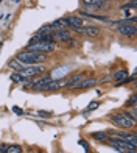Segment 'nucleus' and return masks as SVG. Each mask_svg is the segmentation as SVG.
Segmentation results:
<instances>
[{
	"instance_id": "1",
	"label": "nucleus",
	"mask_w": 137,
	"mask_h": 153,
	"mask_svg": "<svg viewBox=\"0 0 137 153\" xmlns=\"http://www.w3.org/2000/svg\"><path fill=\"white\" fill-rule=\"evenodd\" d=\"M47 59V55L44 53H34V52H22L17 55V61L22 62L24 66H33V64H39Z\"/></svg>"
},
{
	"instance_id": "2",
	"label": "nucleus",
	"mask_w": 137,
	"mask_h": 153,
	"mask_svg": "<svg viewBox=\"0 0 137 153\" xmlns=\"http://www.w3.org/2000/svg\"><path fill=\"white\" fill-rule=\"evenodd\" d=\"M111 120L115 125H119L120 128H123V130H131V128L136 127V120L131 117L129 113H119V114L112 116Z\"/></svg>"
},
{
	"instance_id": "3",
	"label": "nucleus",
	"mask_w": 137,
	"mask_h": 153,
	"mask_svg": "<svg viewBox=\"0 0 137 153\" xmlns=\"http://www.w3.org/2000/svg\"><path fill=\"white\" fill-rule=\"evenodd\" d=\"M55 50V42H49V41H39L28 45V52H34V53H50Z\"/></svg>"
},
{
	"instance_id": "4",
	"label": "nucleus",
	"mask_w": 137,
	"mask_h": 153,
	"mask_svg": "<svg viewBox=\"0 0 137 153\" xmlns=\"http://www.w3.org/2000/svg\"><path fill=\"white\" fill-rule=\"evenodd\" d=\"M45 72V67L41 66V64H33V66H25L22 71H20V74H22L24 76H27V78H33V76L36 75H41Z\"/></svg>"
},
{
	"instance_id": "5",
	"label": "nucleus",
	"mask_w": 137,
	"mask_h": 153,
	"mask_svg": "<svg viewBox=\"0 0 137 153\" xmlns=\"http://www.w3.org/2000/svg\"><path fill=\"white\" fill-rule=\"evenodd\" d=\"M52 38H53V41H58V42H68L72 39V33L67 28L66 30H56V33L52 34Z\"/></svg>"
},
{
	"instance_id": "6",
	"label": "nucleus",
	"mask_w": 137,
	"mask_h": 153,
	"mask_svg": "<svg viewBox=\"0 0 137 153\" xmlns=\"http://www.w3.org/2000/svg\"><path fill=\"white\" fill-rule=\"evenodd\" d=\"M53 81V78L52 76H44V78H41L39 81H36V83H33V89H36V91H47L49 89V85Z\"/></svg>"
},
{
	"instance_id": "7",
	"label": "nucleus",
	"mask_w": 137,
	"mask_h": 153,
	"mask_svg": "<svg viewBox=\"0 0 137 153\" xmlns=\"http://www.w3.org/2000/svg\"><path fill=\"white\" fill-rule=\"evenodd\" d=\"M80 33H83L86 34V36H91V38H97L98 34H100V28L98 27H95V25H87V27H81L80 30H77Z\"/></svg>"
},
{
	"instance_id": "8",
	"label": "nucleus",
	"mask_w": 137,
	"mask_h": 153,
	"mask_svg": "<svg viewBox=\"0 0 137 153\" xmlns=\"http://www.w3.org/2000/svg\"><path fill=\"white\" fill-rule=\"evenodd\" d=\"M67 24L68 27H70L72 30H80L81 27H84V22H83V19L81 17H77V16H72V17H67Z\"/></svg>"
},
{
	"instance_id": "9",
	"label": "nucleus",
	"mask_w": 137,
	"mask_h": 153,
	"mask_svg": "<svg viewBox=\"0 0 137 153\" xmlns=\"http://www.w3.org/2000/svg\"><path fill=\"white\" fill-rule=\"evenodd\" d=\"M84 80V75L83 74H80V75H75V76H72L70 80H67V85H66V88L67 89H78V86H80V83Z\"/></svg>"
},
{
	"instance_id": "10",
	"label": "nucleus",
	"mask_w": 137,
	"mask_h": 153,
	"mask_svg": "<svg viewBox=\"0 0 137 153\" xmlns=\"http://www.w3.org/2000/svg\"><path fill=\"white\" fill-rule=\"evenodd\" d=\"M66 85H67V80H66V78L53 80L50 85H49V89H47V91H58V89H64Z\"/></svg>"
},
{
	"instance_id": "11",
	"label": "nucleus",
	"mask_w": 137,
	"mask_h": 153,
	"mask_svg": "<svg viewBox=\"0 0 137 153\" xmlns=\"http://www.w3.org/2000/svg\"><path fill=\"white\" fill-rule=\"evenodd\" d=\"M11 80L16 81V83H24L25 88H27V86H33V83H30V78L24 76L20 72H14V74H13V75H11Z\"/></svg>"
},
{
	"instance_id": "12",
	"label": "nucleus",
	"mask_w": 137,
	"mask_h": 153,
	"mask_svg": "<svg viewBox=\"0 0 137 153\" xmlns=\"http://www.w3.org/2000/svg\"><path fill=\"white\" fill-rule=\"evenodd\" d=\"M52 28L53 30H66L67 28V27H68V24H67V19H56V20H55V22H52Z\"/></svg>"
},
{
	"instance_id": "13",
	"label": "nucleus",
	"mask_w": 137,
	"mask_h": 153,
	"mask_svg": "<svg viewBox=\"0 0 137 153\" xmlns=\"http://www.w3.org/2000/svg\"><path fill=\"white\" fill-rule=\"evenodd\" d=\"M83 3H84L86 6H89V8H94V10L101 8V6L105 5V2H103V0H83Z\"/></svg>"
},
{
	"instance_id": "14",
	"label": "nucleus",
	"mask_w": 137,
	"mask_h": 153,
	"mask_svg": "<svg viewBox=\"0 0 137 153\" xmlns=\"http://www.w3.org/2000/svg\"><path fill=\"white\" fill-rule=\"evenodd\" d=\"M97 85V78H84L83 81L80 83L78 89H86V88H92Z\"/></svg>"
},
{
	"instance_id": "15",
	"label": "nucleus",
	"mask_w": 137,
	"mask_h": 153,
	"mask_svg": "<svg viewBox=\"0 0 137 153\" xmlns=\"http://www.w3.org/2000/svg\"><path fill=\"white\" fill-rule=\"evenodd\" d=\"M126 76H129L126 71H119L117 74H114V81H117V83H119V81H122V80H125Z\"/></svg>"
},
{
	"instance_id": "16",
	"label": "nucleus",
	"mask_w": 137,
	"mask_h": 153,
	"mask_svg": "<svg viewBox=\"0 0 137 153\" xmlns=\"http://www.w3.org/2000/svg\"><path fill=\"white\" fill-rule=\"evenodd\" d=\"M92 137L94 139H97V141H108L109 139V134L108 133H100V131H97V133H92Z\"/></svg>"
},
{
	"instance_id": "17",
	"label": "nucleus",
	"mask_w": 137,
	"mask_h": 153,
	"mask_svg": "<svg viewBox=\"0 0 137 153\" xmlns=\"http://www.w3.org/2000/svg\"><path fill=\"white\" fill-rule=\"evenodd\" d=\"M10 67H13V69H16V71H19V72H20L25 66L22 64V62H19L17 59H13V61H10Z\"/></svg>"
},
{
	"instance_id": "18",
	"label": "nucleus",
	"mask_w": 137,
	"mask_h": 153,
	"mask_svg": "<svg viewBox=\"0 0 137 153\" xmlns=\"http://www.w3.org/2000/svg\"><path fill=\"white\" fill-rule=\"evenodd\" d=\"M20 152H22L20 145H10L8 150H6V153H20Z\"/></svg>"
},
{
	"instance_id": "19",
	"label": "nucleus",
	"mask_w": 137,
	"mask_h": 153,
	"mask_svg": "<svg viewBox=\"0 0 137 153\" xmlns=\"http://www.w3.org/2000/svg\"><path fill=\"white\" fill-rule=\"evenodd\" d=\"M98 106H100V102H92L91 105L84 109V114H86V113H91V111H94V109H97Z\"/></svg>"
},
{
	"instance_id": "20",
	"label": "nucleus",
	"mask_w": 137,
	"mask_h": 153,
	"mask_svg": "<svg viewBox=\"0 0 137 153\" xmlns=\"http://www.w3.org/2000/svg\"><path fill=\"white\" fill-rule=\"evenodd\" d=\"M36 114H38L39 117H50V116H52L50 111H38Z\"/></svg>"
},
{
	"instance_id": "21",
	"label": "nucleus",
	"mask_w": 137,
	"mask_h": 153,
	"mask_svg": "<svg viewBox=\"0 0 137 153\" xmlns=\"http://www.w3.org/2000/svg\"><path fill=\"white\" fill-rule=\"evenodd\" d=\"M126 106H136V95H133L131 99L126 102Z\"/></svg>"
},
{
	"instance_id": "22",
	"label": "nucleus",
	"mask_w": 137,
	"mask_h": 153,
	"mask_svg": "<svg viewBox=\"0 0 137 153\" xmlns=\"http://www.w3.org/2000/svg\"><path fill=\"white\" fill-rule=\"evenodd\" d=\"M10 145L8 144H0V153H6V150H8Z\"/></svg>"
},
{
	"instance_id": "23",
	"label": "nucleus",
	"mask_w": 137,
	"mask_h": 153,
	"mask_svg": "<svg viewBox=\"0 0 137 153\" xmlns=\"http://www.w3.org/2000/svg\"><path fill=\"white\" fill-rule=\"evenodd\" d=\"M13 111H14L16 114H19V116H22V114H24V111H22V108H19V106H13Z\"/></svg>"
},
{
	"instance_id": "24",
	"label": "nucleus",
	"mask_w": 137,
	"mask_h": 153,
	"mask_svg": "<svg viewBox=\"0 0 137 153\" xmlns=\"http://www.w3.org/2000/svg\"><path fill=\"white\" fill-rule=\"evenodd\" d=\"M2 45H3V42H0V48H2Z\"/></svg>"
},
{
	"instance_id": "25",
	"label": "nucleus",
	"mask_w": 137,
	"mask_h": 153,
	"mask_svg": "<svg viewBox=\"0 0 137 153\" xmlns=\"http://www.w3.org/2000/svg\"><path fill=\"white\" fill-rule=\"evenodd\" d=\"M89 153H91V152H89Z\"/></svg>"
}]
</instances>
